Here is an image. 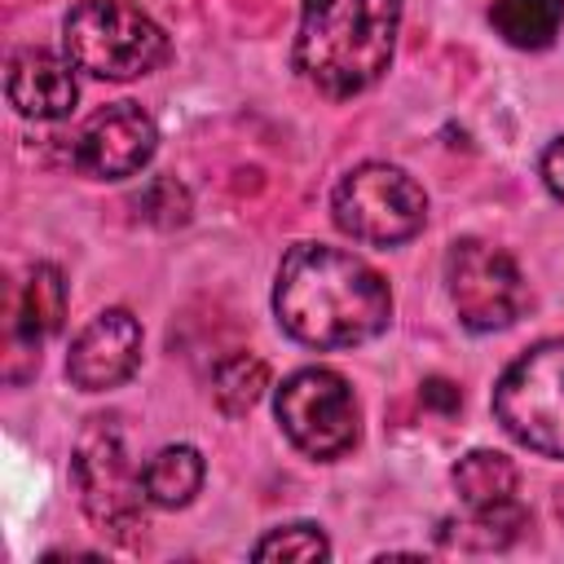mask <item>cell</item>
<instances>
[{"mask_svg":"<svg viewBox=\"0 0 564 564\" xmlns=\"http://www.w3.org/2000/svg\"><path fill=\"white\" fill-rule=\"evenodd\" d=\"M273 313L278 326L308 348H357L388 330L392 291L361 256L295 242L278 264Z\"/></svg>","mask_w":564,"mask_h":564,"instance_id":"obj_1","label":"cell"},{"mask_svg":"<svg viewBox=\"0 0 564 564\" xmlns=\"http://www.w3.org/2000/svg\"><path fill=\"white\" fill-rule=\"evenodd\" d=\"M401 0H304L295 31V70L322 97L375 88L392 62Z\"/></svg>","mask_w":564,"mask_h":564,"instance_id":"obj_2","label":"cell"},{"mask_svg":"<svg viewBox=\"0 0 564 564\" xmlns=\"http://www.w3.org/2000/svg\"><path fill=\"white\" fill-rule=\"evenodd\" d=\"M70 476H75L84 516L101 533L132 542L145 529V507H150L145 471L132 467L115 414H93L79 427L75 454H70Z\"/></svg>","mask_w":564,"mask_h":564,"instance_id":"obj_3","label":"cell"},{"mask_svg":"<svg viewBox=\"0 0 564 564\" xmlns=\"http://www.w3.org/2000/svg\"><path fill=\"white\" fill-rule=\"evenodd\" d=\"M62 48L97 79H141L167 62L163 26L128 0H79L62 22Z\"/></svg>","mask_w":564,"mask_h":564,"instance_id":"obj_4","label":"cell"},{"mask_svg":"<svg viewBox=\"0 0 564 564\" xmlns=\"http://www.w3.org/2000/svg\"><path fill=\"white\" fill-rule=\"evenodd\" d=\"M494 419L524 449L564 458V339H542L502 370Z\"/></svg>","mask_w":564,"mask_h":564,"instance_id":"obj_5","label":"cell"},{"mask_svg":"<svg viewBox=\"0 0 564 564\" xmlns=\"http://www.w3.org/2000/svg\"><path fill=\"white\" fill-rule=\"evenodd\" d=\"M335 225L366 247L410 242L427 220L423 185L392 163H357L330 194Z\"/></svg>","mask_w":564,"mask_h":564,"instance_id":"obj_6","label":"cell"},{"mask_svg":"<svg viewBox=\"0 0 564 564\" xmlns=\"http://www.w3.org/2000/svg\"><path fill=\"white\" fill-rule=\"evenodd\" d=\"M273 410L286 441L317 463L348 454L361 436V405L348 379L326 366H304L291 379H282Z\"/></svg>","mask_w":564,"mask_h":564,"instance_id":"obj_7","label":"cell"},{"mask_svg":"<svg viewBox=\"0 0 564 564\" xmlns=\"http://www.w3.org/2000/svg\"><path fill=\"white\" fill-rule=\"evenodd\" d=\"M445 291L467 330H502L529 304L520 264L485 238H458L445 251Z\"/></svg>","mask_w":564,"mask_h":564,"instance_id":"obj_8","label":"cell"},{"mask_svg":"<svg viewBox=\"0 0 564 564\" xmlns=\"http://www.w3.org/2000/svg\"><path fill=\"white\" fill-rule=\"evenodd\" d=\"M159 150V128L137 101L101 106L70 145V163L93 181H123L137 176Z\"/></svg>","mask_w":564,"mask_h":564,"instance_id":"obj_9","label":"cell"},{"mask_svg":"<svg viewBox=\"0 0 564 564\" xmlns=\"http://www.w3.org/2000/svg\"><path fill=\"white\" fill-rule=\"evenodd\" d=\"M141 361V322L128 308H101L66 352V379L84 392H106L132 379Z\"/></svg>","mask_w":564,"mask_h":564,"instance_id":"obj_10","label":"cell"},{"mask_svg":"<svg viewBox=\"0 0 564 564\" xmlns=\"http://www.w3.org/2000/svg\"><path fill=\"white\" fill-rule=\"evenodd\" d=\"M75 62L57 57L48 48H18L4 70V97L26 119H66L75 110L79 84Z\"/></svg>","mask_w":564,"mask_h":564,"instance_id":"obj_11","label":"cell"},{"mask_svg":"<svg viewBox=\"0 0 564 564\" xmlns=\"http://www.w3.org/2000/svg\"><path fill=\"white\" fill-rule=\"evenodd\" d=\"M66 317V282L57 264H31L18 295H13V335L26 348H40L48 335L62 330Z\"/></svg>","mask_w":564,"mask_h":564,"instance_id":"obj_12","label":"cell"},{"mask_svg":"<svg viewBox=\"0 0 564 564\" xmlns=\"http://www.w3.org/2000/svg\"><path fill=\"white\" fill-rule=\"evenodd\" d=\"M145 494H150V507H163V511H176V507H189L194 494L203 489V454L194 445H163L145 467Z\"/></svg>","mask_w":564,"mask_h":564,"instance_id":"obj_13","label":"cell"},{"mask_svg":"<svg viewBox=\"0 0 564 564\" xmlns=\"http://www.w3.org/2000/svg\"><path fill=\"white\" fill-rule=\"evenodd\" d=\"M489 22L511 48H551L564 26V0H494Z\"/></svg>","mask_w":564,"mask_h":564,"instance_id":"obj_14","label":"cell"},{"mask_svg":"<svg viewBox=\"0 0 564 564\" xmlns=\"http://www.w3.org/2000/svg\"><path fill=\"white\" fill-rule=\"evenodd\" d=\"M516 463L498 449H471L454 463V489L463 507H498L516 498Z\"/></svg>","mask_w":564,"mask_h":564,"instance_id":"obj_15","label":"cell"},{"mask_svg":"<svg viewBox=\"0 0 564 564\" xmlns=\"http://www.w3.org/2000/svg\"><path fill=\"white\" fill-rule=\"evenodd\" d=\"M264 388H269V366L251 352H234L212 370V401L229 419L247 414L264 397Z\"/></svg>","mask_w":564,"mask_h":564,"instance_id":"obj_16","label":"cell"},{"mask_svg":"<svg viewBox=\"0 0 564 564\" xmlns=\"http://www.w3.org/2000/svg\"><path fill=\"white\" fill-rule=\"evenodd\" d=\"M454 542L458 546H476V551H498L507 542H516V533L524 529V507L511 498V502H498V507H467V520L463 524H449Z\"/></svg>","mask_w":564,"mask_h":564,"instance_id":"obj_17","label":"cell"},{"mask_svg":"<svg viewBox=\"0 0 564 564\" xmlns=\"http://www.w3.org/2000/svg\"><path fill=\"white\" fill-rule=\"evenodd\" d=\"M256 560H330V542L317 524H282V529H269L256 546H251Z\"/></svg>","mask_w":564,"mask_h":564,"instance_id":"obj_18","label":"cell"},{"mask_svg":"<svg viewBox=\"0 0 564 564\" xmlns=\"http://www.w3.org/2000/svg\"><path fill=\"white\" fill-rule=\"evenodd\" d=\"M132 207L150 225H185L189 220V194L172 176H154L150 185H141V194H132Z\"/></svg>","mask_w":564,"mask_h":564,"instance_id":"obj_19","label":"cell"},{"mask_svg":"<svg viewBox=\"0 0 564 564\" xmlns=\"http://www.w3.org/2000/svg\"><path fill=\"white\" fill-rule=\"evenodd\" d=\"M542 185L564 203V137H555V141L542 150Z\"/></svg>","mask_w":564,"mask_h":564,"instance_id":"obj_20","label":"cell"},{"mask_svg":"<svg viewBox=\"0 0 564 564\" xmlns=\"http://www.w3.org/2000/svg\"><path fill=\"white\" fill-rule=\"evenodd\" d=\"M423 401L436 405L441 414H449V410H458L463 397H458V388H454L449 379H427V383H423Z\"/></svg>","mask_w":564,"mask_h":564,"instance_id":"obj_21","label":"cell"},{"mask_svg":"<svg viewBox=\"0 0 564 564\" xmlns=\"http://www.w3.org/2000/svg\"><path fill=\"white\" fill-rule=\"evenodd\" d=\"M555 516H560V524H564V489H555Z\"/></svg>","mask_w":564,"mask_h":564,"instance_id":"obj_22","label":"cell"}]
</instances>
